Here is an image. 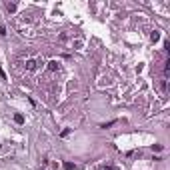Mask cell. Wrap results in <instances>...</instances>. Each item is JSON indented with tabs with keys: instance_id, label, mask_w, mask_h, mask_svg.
<instances>
[{
	"instance_id": "obj_1",
	"label": "cell",
	"mask_w": 170,
	"mask_h": 170,
	"mask_svg": "<svg viewBox=\"0 0 170 170\" xmlns=\"http://www.w3.org/2000/svg\"><path fill=\"white\" fill-rule=\"evenodd\" d=\"M26 70H36V60H26Z\"/></svg>"
},
{
	"instance_id": "obj_6",
	"label": "cell",
	"mask_w": 170,
	"mask_h": 170,
	"mask_svg": "<svg viewBox=\"0 0 170 170\" xmlns=\"http://www.w3.org/2000/svg\"><path fill=\"white\" fill-rule=\"evenodd\" d=\"M6 8H8L10 12H14V10H16V4H6Z\"/></svg>"
},
{
	"instance_id": "obj_4",
	"label": "cell",
	"mask_w": 170,
	"mask_h": 170,
	"mask_svg": "<svg viewBox=\"0 0 170 170\" xmlns=\"http://www.w3.org/2000/svg\"><path fill=\"white\" fill-rule=\"evenodd\" d=\"M150 38H152V42H156L158 38H160V34H158L156 30H154V32H152V34H150Z\"/></svg>"
},
{
	"instance_id": "obj_7",
	"label": "cell",
	"mask_w": 170,
	"mask_h": 170,
	"mask_svg": "<svg viewBox=\"0 0 170 170\" xmlns=\"http://www.w3.org/2000/svg\"><path fill=\"white\" fill-rule=\"evenodd\" d=\"M4 34H6V28H4V26H0V36H4Z\"/></svg>"
},
{
	"instance_id": "obj_2",
	"label": "cell",
	"mask_w": 170,
	"mask_h": 170,
	"mask_svg": "<svg viewBox=\"0 0 170 170\" xmlns=\"http://www.w3.org/2000/svg\"><path fill=\"white\" fill-rule=\"evenodd\" d=\"M48 68H50V70H56V68H58V60H50L48 62Z\"/></svg>"
},
{
	"instance_id": "obj_3",
	"label": "cell",
	"mask_w": 170,
	"mask_h": 170,
	"mask_svg": "<svg viewBox=\"0 0 170 170\" xmlns=\"http://www.w3.org/2000/svg\"><path fill=\"white\" fill-rule=\"evenodd\" d=\"M14 120H16V124H24V116H22V114H16Z\"/></svg>"
},
{
	"instance_id": "obj_5",
	"label": "cell",
	"mask_w": 170,
	"mask_h": 170,
	"mask_svg": "<svg viewBox=\"0 0 170 170\" xmlns=\"http://www.w3.org/2000/svg\"><path fill=\"white\" fill-rule=\"evenodd\" d=\"M64 168L66 170H74V164L72 162H64Z\"/></svg>"
}]
</instances>
